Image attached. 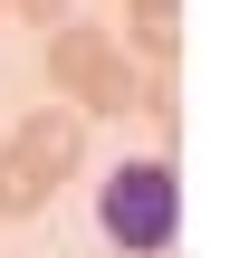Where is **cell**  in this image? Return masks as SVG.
Instances as JSON below:
<instances>
[{"label":"cell","instance_id":"6da1fadb","mask_svg":"<svg viewBox=\"0 0 249 258\" xmlns=\"http://www.w3.org/2000/svg\"><path fill=\"white\" fill-rule=\"evenodd\" d=\"M96 230H106L115 258H163L173 249V239H182V172H173V153L115 163V172L96 182Z\"/></svg>","mask_w":249,"mask_h":258},{"label":"cell","instance_id":"7a4b0ae2","mask_svg":"<svg viewBox=\"0 0 249 258\" xmlns=\"http://www.w3.org/2000/svg\"><path fill=\"white\" fill-rule=\"evenodd\" d=\"M10 153H29L48 182H67V172L86 163V115H77L67 96H58V105H29V115L10 124Z\"/></svg>","mask_w":249,"mask_h":258},{"label":"cell","instance_id":"3957f363","mask_svg":"<svg viewBox=\"0 0 249 258\" xmlns=\"http://www.w3.org/2000/svg\"><path fill=\"white\" fill-rule=\"evenodd\" d=\"M106 57H115V29H96V19H58V29H48V96L77 105L86 77H96Z\"/></svg>","mask_w":249,"mask_h":258},{"label":"cell","instance_id":"277c9868","mask_svg":"<svg viewBox=\"0 0 249 258\" xmlns=\"http://www.w3.org/2000/svg\"><path fill=\"white\" fill-rule=\"evenodd\" d=\"M173 48H182V0H125V57L163 67Z\"/></svg>","mask_w":249,"mask_h":258},{"label":"cell","instance_id":"5b68a950","mask_svg":"<svg viewBox=\"0 0 249 258\" xmlns=\"http://www.w3.org/2000/svg\"><path fill=\"white\" fill-rule=\"evenodd\" d=\"M48 191H58V182H48L29 153H10V134H0V220H38Z\"/></svg>","mask_w":249,"mask_h":258},{"label":"cell","instance_id":"8992f818","mask_svg":"<svg viewBox=\"0 0 249 258\" xmlns=\"http://www.w3.org/2000/svg\"><path fill=\"white\" fill-rule=\"evenodd\" d=\"M134 86H144V57H125V48H115V57H106V67L86 77L77 115H125V105H134Z\"/></svg>","mask_w":249,"mask_h":258},{"label":"cell","instance_id":"52a82bcc","mask_svg":"<svg viewBox=\"0 0 249 258\" xmlns=\"http://www.w3.org/2000/svg\"><path fill=\"white\" fill-rule=\"evenodd\" d=\"M10 19H29V29H58V19H77V0H10Z\"/></svg>","mask_w":249,"mask_h":258},{"label":"cell","instance_id":"ba28073f","mask_svg":"<svg viewBox=\"0 0 249 258\" xmlns=\"http://www.w3.org/2000/svg\"><path fill=\"white\" fill-rule=\"evenodd\" d=\"M0 19H10V0H0Z\"/></svg>","mask_w":249,"mask_h":258},{"label":"cell","instance_id":"9c48e42d","mask_svg":"<svg viewBox=\"0 0 249 258\" xmlns=\"http://www.w3.org/2000/svg\"><path fill=\"white\" fill-rule=\"evenodd\" d=\"M163 258H173V249H163Z\"/></svg>","mask_w":249,"mask_h":258}]
</instances>
